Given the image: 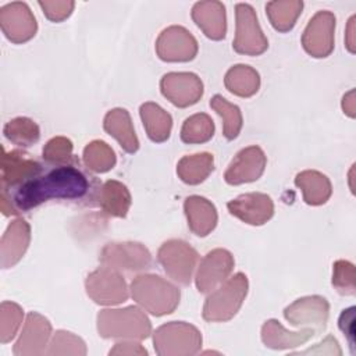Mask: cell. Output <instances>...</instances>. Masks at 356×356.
I'll return each mask as SVG.
<instances>
[{
  "label": "cell",
  "instance_id": "obj_27",
  "mask_svg": "<svg viewBox=\"0 0 356 356\" xmlns=\"http://www.w3.org/2000/svg\"><path fill=\"white\" fill-rule=\"evenodd\" d=\"M214 160L210 153H197L193 156H185L177 165L178 177L189 185H197L203 182L209 174L214 170Z\"/></svg>",
  "mask_w": 356,
  "mask_h": 356
},
{
  "label": "cell",
  "instance_id": "obj_9",
  "mask_svg": "<svg viewBox=\"0 0 356 356\" xmlns=\"http://www.w3.org/2000/svg\"><path fill=\"white\" fill-rule=\"evenodd\" d=\"M86 292L100 305H115L125 302L128 298L124 277L108 267H102L88 277Z\"/></svg>",
  "mask_w": 356,
  "mask_h": 356
},
{
  "label": "cell",
  "instance_id": "obj_36",
  "mask_svg": "<svg viewBox=\"0 0 356 356\" xmlns=\"http://www.w3.org/2000/svg\"><path fill=\"white\" fill-rule=\"evenodd\" d=\"M44 15L54 22L63 21L72 13V8L75 6L74 1H39L38 3Z\"/></svg>",
  "mask_w": 356,
  "mask_h": 356
},
{
  "label": "cell",
  "instance_id": "obj_8",
  "mask_svg": "<svg viewBox=\"0 0 356 356\" xmlns=\"http://www.w3.org/2000/svg\"><path fill=\"white\" fill-rule=\"evenodd\" d=\"M99 260L108 268H125L129 271L149 268L152 264L149 250L135 242L107 243L102 250Z\"/></svg>",
  "mask_w": 356,
  "mask_h": 356
},
{
  "label": "cell",
  "instance_id": "obj_11",
  "mask_svg": "<svg viewBox=\"0 0 356 356\" xmlns=\"http://www.w3.org/2000/svg\"><path fill=\"white\" fill-rule=\"evenodd\" d=\"M156 51L164 61H189L197 53V42L185 28L174 25L161 32Z\"/></svg>",
  "mask_w": 356,
  "mask_h": 356
},
{
  "label": "cell",
  "instance_id": "obj_24",
  "mask_svg": "<svg viewBox=\"0 0 356 356\" xmlns=\"http://www.w3.org/2000/svg\"><path fill=\"white\" fill-rule=\"evenodd\" d=\"M314 332L316 331L310 328L298 332H288L277 320H268L263 325L261 338L266 346L273 349H284L305 343L314 335Z\"/></svg>",
  "mask_w": 356,
  "mask_h": 356
},
{
  "label": "cell",
  "instance_id": "obj_23",
  "mask_svg": "<svg viewBox=\"0 0 356 356\" xmlns=\"http://www.w3.org/2000/svg\"><path fill=\"white\" fill-rule=\"evenodd\" d=\"M143 127L150 140L161 143L170 138L172 118L156 103H143L139 108Z\"/></svg>",
  "mask_w": 356,
  "mask_h": 356
},
{
  "label": "cell",
  "instance_id": "obj_13",
  "mask_svg": "<svg viewBox=\"0 0 356 356\" xmlns=\"http://www.w3.org/2000/svg\"><path fill=\"white\" fill-rule=\"evenodd\" d=\"M140 313L142 312L134 306L118 310H102L97 316V330L103 338H147L150 335L149 332L127 324Z\"/></svg>",
  "mask_w": 356,
  "mask_h": 356
},
{
  "label": "cell",
  "instance_id": "obj_37",
  "mask_svg": "<svg viewBox=\"0 0 356 356\" xmlns=\"http://www.w3.org/2000/svg\"><path fill=\"white\" fill-rule=\"evenodd\" d=\"M338 325L341 331L346 335L352 355H355L356 352H355V307L353 306H350L346 310H342L338 320Z\"/></svg>",
  "mask_w": 356,
  "mask_h": 356
},
{
  "label": "cell",
  "instance_id": "obj_14",
  "mask_svg": "<svg viewBox=\"0 0 356 356\" xmlns=\"http://www.w3.org/2000/svg\"><path fill=\"white\" fill-rule=\"evenodd\" d=\"M266 163L264 152L259 146H249L235 156L224 174V179L229 185L257 181L264 171Z\"/></svg>",
  "mask_w": 356,
  "mask_h": 356
},
{
  "label": "cell",
  "instance_id": "obj_31",
  "mask_svg": "<svg viewBox=\"0 0 356 356\" xmlns=\"http://www.w3.org/2000/svg\"><path fill=\"white\" fill-rule=\"evenodd\" d=\"M210 107L224 120L222 134L225 139H235L242 129V114L236 104L229 103L221 95H214L210 100Z\"/></svg>",
  "mask_w": 356,
  "mask_h": 356
},
{
  "label": "cell",
  "instance_id": "obj_16",
  "mask_svg": "<svg viewBox=\"0 0 356 356\" xmlns=\"http://www.w3.org/2000/svg\"><path fill=\"white\" fill-rule=\"evenodd\" d=\"M228 211L250 225H261L274 214V204L266 193H245L227 203Z\"/></svg>",
  "mask_w": 356,
  "mask_h": 356
},
{
  "label": "cell",
  "instance_id": "obj_26",
  "mask_svg": "<svg viewBox=\"0 0 356 356\" xmlns=\"http://www.w3.org/2000/svg\"><path fill=\"white\" fill-rule=\"evenodd\" d=\"M295 184L302 189L305 202L312 206L325 203L331 195V184L328 178L317 171L299 172L295 178Z\"/></svg>",
  "mask_w": 356,
  "mask_h": 356
},
{
  "label": "cell",
  "instance_id": "obj_20",
  "mask_svg": "<svg viewBox=\"0 0 356 356\" xmlns=\"http://www.w3.org/2000/svg\"><path fill=\"white\" fill-rule=\"evenodd\" d=\"M192 18L204 35L213 40L225 38V7L220 1H199L192 8Z\"/></svg>",
  "mask_w": 356,
  "mask_h": 356
},
{
  "label": "cell",
  "instance_id": "obj_12",
  "mask_svg": "<svg viewBox=\"0 0 356 356\" xmlns=\"http://www.w3.org/2000/svg\"><path fill=\"white\" fill-rule=\"evenodd\" d=\"M335 28V17L328 11H318L307 24L302 44L313 57H327L332 51V32Z\"/></svg>",
  "mask_w": 356,
  "mask_h": 356
},
{
  "label": "cell",
  "instance_id": "obj_34",
  "mask_svg": "<svg viewBox=\"0 0 356 356\" xmlns=\"http://www.w3.org/2000/svg\"><path fill=\"white\" fill-rule=\"evenodd\" d=\"M22 310L17 303L3 302L0 312V341L1 343L10 342L21 324Z\"/></svg>",
  "mask_w": 356,
  "mask_h": 356
},
{
  "label": "cell",
  "instance_id": "obj_10",
  "mask_svg": "<svg viewBox=\"0 0 356 356\" xmlns=\"http://www.w3.org/2000/svg\"><path fill=\"white\" fill-rule=\"evenodd\" d=\"M161 93L172 104L188 107L195 104L203 95V83L192 72H170L160 81Z\"/></svg>",
  "mask_w": 356,
  "mask_h": 356
},
{
  "label": "cell",
  "instance_id": "obj_18",
  "mask_svg": "<svg viewBox=\"0 0 356 356\" xmlns=\"http://www.w3.org/2000/svg\"><path fill=\"white\" fill-rule=\"evenodd\" d=\"M29 239L31 228L25 220L18 218L7 227L0 245L3 268L13 267L19 261L29 245Z\"/></svg>",
  "mask_w": 356,
  "mask_h": 356
},
{
  "label": "cell",
  "instance_id": "obj_15",
  "mask_svg": "<svg viewBox=\"0 0 356 356\" xmlns=\"http://www.w3.org/2000/svg\"><path fill=\"white\" fill-rule=\"evenodd\" d=\"M234 267L232 254L225 249H214L202 260L197 274L196 286L202 293H207L218 284H222Z\"/></svg>",
  "mask_w": 356,
  "mask_h": 356
},
{
  "label": "cell",
  "instance_id": "obj_35",
  "mask_svg": "<svg viewBox=\"0 0 356 356\" xmlns=\"http://www.w3.org/2000/svg\"><path fill=\"white\" fill-rule=\"evenodd\" d=\"M43 159L47 164H68L72 160V142L63 136L50 139L43 147Z\"/></svg>",
  "mask_w": 356,
  "mask_h": 356
},
{
  "label": "cell",
  "instance_id": "obj_29",
  "mask_svg": "<svg viewBox=\"0 0 356 356\" xmlns=\"http://www.w3.org/2000/svg\"><path fill=\"white\" fill-rule=\"evenodd\" d=\"M303 8L302 1H270L266 4L267 17L278 32L291 31Z\"/></svg>",
  "mask_w": 356,
  "mask_h": 356
},
{
  "label": "cell",
  "instance_id": "obj_33",
  "mask_svg": "<svg viewBox=\"0 0 356 356\" xmlns=\"http://www.w3.org/2000/svg\"><path fill=\"white\" fill-rule=\"evenodd\" d=\"M83 163L95 172H106L115 165V154L106 142L93 140L83 150Z\"/></svg>",
  "mask_w": 356,
  "mask_h": 356
},
{
  "label": "cell",
  "instance_id": "obj_21",
  "mask_svg": "<svg viewBox=\"0 0 356 356\" xmlns=\"http://www.w3.org/2000/svg\"><path fill=\"white\" fill-rule=\"evenodd\" d=\"M185 214L191 231L197 236H206L217 224V211L211 202L202 196H191L185 200Z\"/></svg>",
  "mask_w": 356,
  "mask_h": 356
},
{
  "label": "cell",
  "instance_id": "obj_19",
  "mask_svg": "<svg viewBox=\"0 0 356 356\" xmlns=\"http://www.w3.org/2000/svg\"><path fill=\"white\" fill-rule=\"evenodd\" d=\"M19 150H11L7 153L3 149L1 156V189H7L18 185L36 171H39L43 165L33 159L28 157Z\"/></svg>",
  "mask_w": 356,
  "mask_h": 356
},
{
  "label": "cell",
  "instance_id": "obj_22",
  "mask_svg": "<svg viewBox=\"0 0 356 356\" xmlns=\"http://www.w3.org/2000/svg\"><path fill=\"white\" fill-rule=\"evenodd\" d=\"M103 128L120 142V146L127 153H135L139 149V140L135 135L129 113L125 108L110 110L104 117Z\"/></svg>",
  "mask_w": 356,
  "mask_h": 356
},
{
  "label": "cell",
  "instance_id": "obj_7",
  "mask_svg": "<svg viewBox=\"0 0 356 356\" xmlns=\"http://www.w3.org/2000/svg\"><path fill=\"white\" fill-rule=\"evenodd\" d=\"M0 26L13 43H24L35 36L38 25L26 3L13 1L0 8Z\"/></svg>",
  "mask_w": 356,
  "mask_h": 356
},
{
  "label": "cell",
  "instance_id": "obj_25",
  "mask_svg": "<svg viewBox=\"0 0 356 356\" xmlns=\"http://www.w3.org/2000/svg\"><path fill=\"white\" fill-rule=\"evenodd\" d=\"M97 200L100 207L114 217H125L131 206V195L127 186L118 181L104 182L99 189Z\"/></svg>",
  "mask_w": 356,
  "mask_h": 356
},
{
  "label": "cell",
  "instance_id": "obj_28",
  "mask_svg": "<svg viewBox=\"0 0 356 356\" xmlns=\"http://www.w3.org/2000/svg\"><path fill=\"white\" fill-rule=\"evenodd\" d=\"M224 83L231 93L241 97H249L259 90L260 76L252 67L239 64L228 70Z\"/></svg>",
  "mask_w": 356,
  "mask_h": 356
},
{
  "label": "cell",
  "instance_id": "obj_1",
  "mask_svg": "<svg viewBox=\"0 0 356 356\" xmlns=\"http://www.w3.org/2000/svg\"><path fill=\"white\" fill-rule=\"evenodd\" d=\"M92 178L74 163L43 165L18 185L1 189V211L15 216L49 200H96Z\"/></svg>",
  "mask_w": 356,
  "mask_h": 356
},
{
  "label": "cell",
  "instance_id": "obj_4",
  "mask_svg": "<svg viewBox=\"0 0 356 356\" xmlns=\"http://www.w3.org/2000/svg\"><path fill=\"white\" fill-rule=\"evenodd\" d=\"M153 342L159 355H177V343H179L181 355H193L200 348L202 335L193 325L172 321L156 330Z\"/></svg>",
  "mask_w": 356,
  "mask_h": 356
},
{
  "label": "cell",
  "instance_id": "obj_32",
  "mask_svg": "<svg viewBox=\"0 0 356 356\" xmlns=\"http://www.w3.org/2000/svg\"><path fill=\"white\" fill-rule=\"evenodd\" d=\"M214 135V122L204 114L197 113L188 117L181 128V140L184 143H204Z\"/></svg>",
  "mask_w": 356,
  "mask_h": 356
},
{
  "label": "cell",
  "instance_id": "obj_30",
  "mask_svg": "<svg viewBox=\"0 0 356 356\" xmlns=\"http://www.w3.org/2000/svg\"><path fill=\"white\" fill-rule=\"evenodd\" d=\"M3 134L10 142L22 147L32 146L40 138L38 124L26 117H17L14 120H10L4 125Z\"/></svg>",
  "mask_w": 356,
  "mask_h": 356
},
{
  "label": "cell",
  "instance_id": "obj_2",
  "mask_svg": "<svg viewBox=\"0 0 356 356\" xmlns=\"http://www.w3.org/2000/svg\"><path fill=\"white\" fill-rule=\"evenodd\" d=\"M131 295L138 305L154 316L172 313L179 303V289L153 274L136 277L131 284Z\"/></svg>",
  "mask_w": 356,
  "mask_h": 356
},
{
  "label": "cell",
  "instance_id": "obj_17",
  "mask_svg": "<svg viewBox=\"0 0 356 356\" xmlns=\"http://www.w3.org/2000/svg\"><path fill=\"white\" fill-rule=\"evenodd\" d=\"M50 331H51V325L49 320L36 312H31L26 316L21 337L14 346V355L22 356V355L46 353L43 346L49 339Z\"/></svg>",
  "mask_w": 356,
  "mask_h": 356
},
{
  "label": "cell",
  "instance_id": "obj_5",
  "mask_svg": "<svg viewBox=\"0 0 356 356\" xmlns=\"http://www.w3.org/2000/svg\"><path fill=\"white\" fill-rule=\"evenodd\" d=\"M235 15L236 36L232 44L234 50L248 56H259L264 53L268 47V42L260 29L253 7L246 3H238L235 6Z\"/></svg>",
  "mask_w": 356,
  "mask_h": 356
},
{
  "label": "cell",
  "instance_id": "obj_3",
  "mask_svg": "<svg viewBox=\"0 0 356 356\" xmlns=\"http://www.w3.org/2000/svg\"><path fill=\"white\" fill-rule=\"evenodd\" d=\"M246 292V275L242 273L235 274L206 299L203 318L206 321H227L232 318L242 306Z\"/></svg>",
  "mask_w": 356,
  "mask_h": 356
},
{
  "label": "cell",
  "instance_id": "obj_6",
  "mask_svg": "<svg viewBox=\"0 0 356 356\" xmlns=\"http://www.w3.org/2000/svg\"><path fill=\"white\" fill-rule=\"evenodd\" d=\"M159 261L164 271L182 285H189L197 253L184 241H167L159 249Z\"/></svg>",
  "mask_w": 356,
  "mask_h": 356
}]
</instances>
